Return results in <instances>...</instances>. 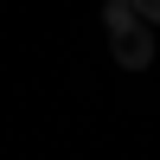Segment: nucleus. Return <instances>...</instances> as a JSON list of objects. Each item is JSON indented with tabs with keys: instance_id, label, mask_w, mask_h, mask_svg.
Instances as JSON below:
<instances>
[{
	"instance_id": "obj_1",
	"label": "nucleus",
	"mask_w": 160,
	"mask_h": 160,
	"mask_svg": "<svg viewBox=\"0 0 160 160\" xmlns=\"http://www.w3.org/2000/svg\"><path fill=\"white\" fill-rule=\"evenodd\" d=\"M102 26H109V51L122 71H148L154 64V26L135 13V0H102Z\"/></svg>"
},
{
	"instance_id": "obj_2",
	"label": "nucleus",
	"mask_w": 160,
	"mask_h": 160,
	"mask_svg": "<svg viewBox=\"0 0 160 160\" xmlns=\"http://www.w3.org/2000/svg\"><path fill=\"white\" fill-rule=\"evenodd\" d=\"M135 13H141L148 26H160V0H135Z\"/></svg>"
}]
</instances>
